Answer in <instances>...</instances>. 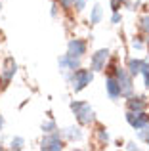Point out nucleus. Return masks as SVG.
<instances>
[{"instance_id": "nucleus-16", "label": "nucleus", "mask_w": 149, "mask_h": 151, "mask_svg": "<svg viewBox=\"0 0 149 151\" xmlns=\"http://www.w3.org/2000/svg\"><path fill=\"white\" fill-rule=\"evenodd\" d=\"M23 145H25V140H23L21 136H15L14 140L10 142V147L11 149H15V151H19V149H23Z\"/></svg>"}, {"instance_id": "nucleus-7", "label": "nucleus", "mask_w": 149, "mask_h": 151, "mask_svg": "<svg viewBox=\"0 0 149 151\" xmlns=\"http://www.w3.org/2000/svg\"><path fill=\"white\" fill-rule=\"evenodd\" d=\"M88 52V42L84 38H71L67 42V54L74 55V58H84V54Z\"/></svg>"}, {"instance_id": "nucleus-8", "label": "nucleus", "mask_w": 149, "mask_h": 151, "mask_svg": "<svg viewBox=\"0 0 149 151\" xmlns=\"http://www.w3.org/2000/svg\"><path fill=\"white\" fill-rule=\"evenodd\" d=\"M57 67H59L61 73L74 71V69H78V67H82V59L74 58V55H69V54H63L59 59H57Z\"/></svg>"}, {"instance_id": "nucleus-3", "label": "nucleus", "mask_w": 149, "mask_h": 151, "mask_svg": "<svg viewBox=\"0 0 149 151\" xmlns=\"http://www.w3.org/2000/svg\"><path fill=\"white\" fill-rule=\"evenodd\" d=\"M111 75L117 78V82H119L122 98H128V96H132V94H134V77L130 75V71H128L126 67L115 65L111 69Z\"/></svg>"}, {"instance_id": "nucleus-28", "label": "nucleus", "mask_w": 149, "mask_h": 151, "mask_svg": "<svg viewBox=\"0 0 149 151\" xmlns=\"http://www.w3.org/2000/svg\"><path fill=\"white\" fill-rule=\"evenodd\" d=\"M2 128H4V117L0 115V130H2Z\"/></svg>"}, {"instance_id": "nucleus-4", "label": "nucleus", "mask_w": 149, "mask_h": 151, "mask_svg": "<svg viewBox=\"0 0 149 151\" xmlns=\"http://www.w3.org/2000/svg\"><path fill=\"white\" fill-rule=\"evenodd\" d=\"M63 147H65V140H63V136H61L59 130L48 132L44 138H42V142H40V149L42 151H59Z\"/></svg>"}, {"instance_id": "nucleus-2", "label": "nucleus", "mask_w": 149, "mask_h": 151, "mask_svg": "<svg viewBox=\"0 0 149 151\" xmlns=\"http://www.w3.org/2000/svg\"><path fill=\"white\" fill-rule=\"evenodd\" d=\"M71 111L74 113V119L78 121V124L82 126H90L94 124V121H96V111H94V107L90 105L88 101H71Z\"/></svg>"}, {"instance_id": "nucleus-22", "label": "nucleus", "mask_w": 149, "mask_h": 151, "mask_svg": "<svg viewBox=\"0 0 149 151\" xmlns=\"http://www.w3.org/2000/svg\"><path fill=\"white\" fill-rule=\"evenodd\" d=\"M142 75H143V86L149 90V67L145 65L143 67V71H142Z\"/></svg>"}, {"instance_id": "nucleus-25", "label": "nucleus", "mask_w": 149, "mask_h": 151, "mask_svg": "<svg viewBox=\"0 0 149 151\" xmlns=\"http://www.w3.org/2000/svg\"><path fill=\"white\" fill-rule=\"evenodd\" d=\"M122 8V0H111V10L113 12H119Z\"/></svg>"}, {"instance_id": "nucleus-26", "label": "nucleus", "mask_w": 149, "mask_h": 151, "mask_svg": "<svg viewBox=\"0 0 149 151\" xmlns=\"http://www.w3.org/2000/svg\"><path fill=\"white\" fill-rule=\"evenodd\" d=\"M126 149H130V151H134V149H136V151H138L140 147H138V145H136V142H130V144L126 145Z\"/></svg>"}, {"instance_id": "nucleus-13", "label": "nucleus", "mask_w": 149, "mask_h": 151, "mask_svg": "<svg viewBox=\"0 0 149 151\" xmlns=\"http://www.w3.org/2000/svg\"><path fill=\"white\" fill-rule=\"evenodd\" d=\"M143 67H145V59H140V58H130L126 63V69L130 71L132 77H138V75H142Z\"/></svg>"}, {"instance_id": "nucleus-31", "label": "nucleus", "mask_w": 149, "mask_h": 151, "mask_svg": "<svg viewBox=\"0 0 149 151\" xmlns=\"http://www.w3.org/2000/svg\"><path fill=\"white\" fill-rule=\"evenodd\" d=\"M0 84H2V78H0Z\"/></svg>"}, {"instance_id": "nucleus-30", "label": "nucleus", "mask_w": 149, "mask_h": 151, "mask_svg": "<svg viewBox=\"0 0 149 151\" xmlns=\"http://www.w3.org/2000/svg\"><path fill=\"white\" fill-rule=\"evenodd\" d=\"M145 144H147V145H149V140H147V142H145Z\"/></svg>"}, {"instance_id": "nucleus-23", "label": "nucleus", "mask_w": 149, "mask_h": 151, "mask_svg": "<svg viewBox=\"0 0 149 151\" xmlns=\"http://www.w3.org/2000/svg\"><path fill=\"white\" fill-rule=\"evenodd\" d=\"M120 21H122V15H120V12H113V15H111V23H113V25H119Z\"/></svg>"}, {"instance_id": "nucleus-18", "label": "nucleus", "mask_w": 149, "mask_h": 151, "mask_svg": "<svg viewBox=\"0 0 149 151\" xmlns=\"http://www.w3.org/2000/svg\"><path fill=\"white\" fill-rule=\"evenodd\" d=\"M140 29H142V33L149 37V15H143L142 19H140Z\"/></svg>"}, {"instance_id": "nucleus-11", "label": "nucleus", "mask_w": 149, "mask_h": 151, "mask_svg": "<svg viewBox=\"0 0 149 151\" xmlns=\"http://www.w3.org/2000/svg\"><path fill=\"white\" fill-rule=\"evenodd\" d=\"M105 92H107V96L111 98V100H119L122 94H120V86L119 82H117V78L113 77V75H109L107 78H105Z\"/></svg>"}, {"instance_id": "nucleus-27", "label": "nucleus", "mask_w": 149, "mask_h": 151, "mask_svg": "<svg viewBox=\"0 0 149 151\" xmlns=\"http://www.w3.org/2000/svg\"><path fill=\"white\" fill-rule=\"evenodd\" d=\"M52 15L57 17V4H52Z\"/></svg>"}, {"instance_id": "nucleus-29", "label": "nucleus", "mask_w": 149, "mask_h": 151, "mask_svg": "<svg viewBox=\"0 0 149 151\" xmlns=\"http://www.w3.org/2000/svg\"><path fill=\"white\" fill-rule=\"evenodd\" d=\"M0 8H2V0H0Z\"/></svg>"}, {"instance_id": "nucleus-24", "label": "nucleus", "mask_w": 149, "mask_h": 151, "mask_svg": "<svg viewBox=\"0 0 149 151\" xmlns=\"http://www.w3.org/2000/svg\"><path fill=\"white\" fill-rule=\"evenodd\" d=\"M57 2H59V6L63 10H71L73 8V0H57Z\"/></svg>"}, {"instance_id": "nucleus-14", "label": "nucleus", "mask_w": 149, "mask_h": 151, "mask_svg": "<svg viewBox=\"0 0 149 151\" xmlns=\"http://www.w3.org/2000/svg\"><path fill=\"white\" fill-rule=\"evenodd\" d=\"M101 17H103V10H101V6H94L92 10H90V23L92 25H97V23H101Z\"/></svg>"}, {"instance_id": "nucleus-15", "label": "nucleus", "mask_w": 149, "mask_h": 151, "mask_svg": "<svg viewBox=\"0 0 149 151\" xmlns=\"http://www.w3.org/2000/svg\"><path fill=\"white\" fill-rule=\"evenodd\" d=\"M40 128H42V132H44V134H48V132H56V130H57V124H56V121H54V119H46V121H42Z\"/></svg>"}, {"instance_id": "nucleus-5", "label": "nucleus", "mask_w": 149, "mask_h": 151, "mask_svg": "<svg viewBox=\"0 0 149 151\" xmlns=\"http://www.w3.org/2000/svg\"><path fill=\"white\" fill-rule=\"evenodd\" d=\"M109 55H111V52L107 48H100L96 50L92 54V58H90V69L94 71V73H100V71L105 69V65H107L109 61Z\"/></svg>"}, {"instance_id": "nucleus-1", "label": "nucleus", "mask_w": 149, "mask_h": 151, "mask_svg": "<svg viewBox=\"0 0 149 151\" xmlns=\"http://www.w3.org/2000/svg\"><path fill=\"white\" fill-rule=\"evenodd\" d=\"M65 81L71 84V88L74 92H82V90L94 81V71L78 67V69H74V71H67V73H65Z\"/></svg>"}, {"instance_id": "nucleus-9", "label": "nucleus", "mask_w": 149, "mask_h": 151, "mask_svg": "<svg viewBox=\"0 0 149 151\" xmlns=\"http://www.w3.org/2000/svg\"><path fill=\"white\" fill-rule=\"evenodd\" d=\"M17 73V63H15L14 58H6L4 59V65L0 69V78H2V84H8V82L14 78V75Z\"/></svg>"}, {"instance_id": "nucleus-32", "label": "nucleus", "mask_w": 149, "mask_h": 151, "mask_svg": "<svg viewBox=\"0 0 149 151\" xmlns=\"http://www.w3.org/2000/svg\"><path fill=\"white\" fill-rule=\"evenodd\" d=\"M0 149H2V145H0Z\"/></svg>"}, {"instance_id": "nucleus-10", "label": "nucleus", "mask_w": 149, "mask_h": 151, "mask_svg": "<svg viewBox=\"0 0 149 151\" xmlns=\"http://www.w3.org/2000/svg\"><path fill=\"white\" fill-rule=\"evenodd\" d=\"M147 105H149V100L145 96H128V100H126V107H128V111H145L147 109Z\"/></svg>"}, {"instance_id": "nucleus-6", "label": "nucleus", "mask_w": 149, "mask_h": 151, "mask_svg": "<svg viewBox=\"0 0 149 151\" xmlns=\"http://www.w3.org/2000/svg\"><path fill=\"white\" fill-rule=\"evenodd\" d=\"M126 122L134 130L149 126V113H145V111H128L126 113Z\"/></svg>"}, {"instance_id": "nucleus-17", "label": "nucleus", "mask_w": 149, "mask_h": 151, "mask_svg": "<svg viewBox=\"0 0 149 151\" xmlns=\"http://www.w3.org/2000/svg\"><path fill=\"white\" fill-rule=\"evenodd\" d=\"M130 44H132V48H134V50H143V48H145V42H143V37H134V38H132V42H130Z\"/></svg>"}, {"instance_id": "nucleus-21", "label": "nucleus", "mask_w": 149, "mask_h": 151, "mask_svg": "<svg viewBox=\"0 0 149 151\" xmlns=\"http://www.w3.org/2000/svg\"><path fill=\"white\" fill-rule=\"evenodd\" d=\"M73 8L77 12H82L86 8V0H73Z\"/></svg>"}, {"instance_id": "nucleus-20", "label": "nucleus", "mask_w": 149, "mask_h": 151, "mask_svg": "<svg viewBox=\"0 0 149 151\" xmlns=\"http://www.w3.org/2000/svg\"><path fill=\"white\" fill-rule=\"evenodd\" d=\"M138 140L140 142H147L149 140V126H143V128L138 130Z\"/></svg>"}, {"instance_id": "nucleus-12", "label": "nucleus", "mask_w": 149, "mask_h": 151, "mask_svg": "<svg viewBox=\"0 0 149 151\" xmlns=\"http://www.w3.org/2000/svg\"><path fill=\"white\" fill-rule=\"evenodd\" d=\"M61 136L67 142H80L84 138V132L80 130V126H67V128L61 130Z\"/></svg>"}, {"instance_id": "nucleus-19", "label": "nucleus", "mask_w": 149, "mask_h": 151, "mask_svg": "<svg viewBox=\"0 0 149 151\" xmlns=\"http://www.w3.org/2000/svg\"><path fill=\"white\" fill-rule=\"evenodd\" d=\"M97 140H100L101 145L109 144V132H107L105 128H100V130H97Z\"/></svg>"}]
</instances>
